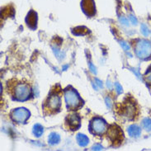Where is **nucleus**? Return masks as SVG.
Wrapping results in <instances>:
<instances>
[{"label":"nucleus","instance_id":"f257e3e1","mask_svg":"<svg viewBox=\"0 0 151 151\" xmlns=\"http://www.w3.org/2000/svg\"><path fill=\"white\" fill-rule=\"evenodd\" d=\"M61 88L59 84L54 87L48 95L45 102L43 104V111L45 115H54L60 111L61 107V98L60 93Z\"/></svg>","mask_w":151,"mask_h":151},{"label":"nucleus","instance_id":"f03ea898","mask_svg":"<svg viewBox=\"0 0 151 151\" xmlns=\"http://www.w3.org/2000/svg\"><path fill=\"white\" fill-rule=\"evenodd\" d=\"M8 83L10 84L9 92L14 100L23 102L30 98L32 95V88L28 83L15 81V83H12L11 81H8Z\"/></svg>","mask_w":151,"mask_h":151},{"label":"nucleus","instance_id":"7ed1b4c3","mask_svg":"<svg viewBox=\"0 0 151 151\" xmlns=\"http://www.w3.org/2000/svg\"><path fill=\"white\" fill-rule=\"evenodd\" d=\"M64 93H65V98L68 110L75 111L83 106V100L74 88L69 86L65 89Z\"/></svg>","mask_w":151,"mask_h":151},{"label":"nucleus","instance_id":"20e7f679","mask_svg":"<svg viewBox=\"0 0 151 151\" xmlns=\"http://www.w3.org/2000/svg\"><path fill=\"white\" fill-rule=\"evenodd\" d=\"M106 135H107V139L110 140L111 145L116 147L121 145L124 139L122 130L116 124H111L107 127Z\"/></svg>","mask_w":151,"mask_h":151},{"label":"nucleus","instance_id":"39448f33","mask_svg":"<svg viewBox=\"0 0 151 151\" xmlns=\"http://www.w3.org/2000/svg\"><path fill=\"white\" fill-rule=\"evenodd\" d=\"M135 55L142 60H145L151 56V43L146 40H137L135 44Z\"/></svg>","mask_w":151,"mask_h":151},{"label":"nucleus","instance_id":"423d86ee","mask_svg":"<svg viewBox=\"0 0 151 151\" xmlns=\"http://www.w3.org/2000/svg\"><path fill=\"white\" fill-rule=\"evenodd\" d=\"M107 123L101 117H94L89 124L90 132L94 135L102 136L107 131Z\"/></svg>","mask_w":151,"mask_h":151},{"label":"nucleus","instance_id":"0eeeda50","mask_svg":"<svg viewBox=\"0 0 151 151\" xmlns=\"http://www.w3.org/2000/svg\"><path fill=\"white\" fill-rule=\"evenodd\" d=\"M121 114L123 116L127 117L128 120H134L135 116L137 115V108L134 102H131L128 99L127 102H124L121 108Z\"/></svg>","mask_w":151,"mask_h":151},{"label":"nucleus","instance_id":"6e6552de","mask_svg":"<svg viewBox=\"0 0 151 151\" xmlns=\"http://www.w3.org/2000/svg\"><path fill=\"white\" fill-rule=\"evenodd\" d=\"M30 111L24 107L17 108L11 111V119L16 123H25L30 117Z\"/></svg>","mask_w":151,"mask_h":151},{"label":"nucleus","instance_id":"1a4fd4ad","mask_svg":"<svg viewBox=\"0 0 151 151\" xmlns=\"http://www.w3.org/2000/svg\"><path fill=\"white\" fill-rule=\"evenodd\" d=\"M65 125L70 131H77L81 126V119L78 114H70L65 118Z\"/></svg>","mask_w":151,"mask_h":151},{"label":"nucleus","instance_id":"9d476101","mask_svg":"<svg viewBox=\"0 0 151 151\" xmlns=\"http://www.w3.org/2000/svg\"><path fill=\"white\" fill-rule=\"evenodd\" d=\"M81 7L87 16L93 17L96 13V8L93 0H82Z\"/></svg>","mask_w":151,"mask_h":151},{"label":"nucleus","instance_id":"9b49d317","mask_svg":"<svg viewBox=\"0 0 151 151\" xmlns=\"http://www.w3.org/2000/svg\"><path fill=\"white\" fill-rule=\"evenodd\" d=\"M26 22L31 29L37 28V12H34L33 10L30 11L27 17L26 18Z\"/></svg>","mask_w":151,"mask_h":151},{"label":"nucleus","instance_id":"f8f14e48","mask_svg":"<svg viewBox=\"0 0 151 151\" xmlns=\"http://www.w3.org/2000/svg\"><path fill=\"white\" fill-rule=\"evenodd\" d=\"M128 134L131 137H134V138H138L140 134H141V129L140 127L136 126V125H131L128 127L127 129Z\"/></svg>","mask_w":151,"mask_h":151},{"label":"nucleus","instance_id":"ddd939ff","mask_svg":"<svg viewBox=\"0 0 151 151\" xmlns=\"http://www.w3.org/2000/svg\"><path fill=\"white\" fill-rule=\"evenodd\" d=\"M77 142L78 144L82 146V147H85L88 145V144L89 142V139L87 135H83V134H78L77 137Z\"/></svg>","mask_w":151,"mask_h":151},{"label":"nucleus","instance_id":"4468645a","mask_svg":"<svg viewBox=\"0 0 151 151\" xmlns=\"http://www.w3.org/2000/svg\"><path fill=\"white\" fill-rule=\"evenodd\" d=\"M60 140V136L58 135L57 133L55 132H52L50 133L48 137V143L50 145H57Z\"/></svg>","mask_w":151,"mask_h":151},{"label":"nucleus","instance_id":"2eb2a0df","mask_svg":"<svg viewBox=\"0 0 151 151\" xmlns=\"http://www.w3.org/2000/svg\"><path fill=\"white\" fill-rule=\"evenodd\" d=\"M72 32L76 36H84V35L88 34L89 31L85 27H78L72 30Z\"/></svg>","mask_w":151,"mask_h":151},{"label":"nucleus","instance_id":"dca6fc26","mask_svg":"<svg viewBox=\"0 0 151 151\" xmlns=\"http://www.w3.org/2000/svg\"><path fill=\"white\" fill-rule=\"evenodd\" d=\"M32 132L34 135L37 137V138H39V137H41L42 134H43V132H44V128L43 127L40 125V124H36V125H34V127H33V130Z\"/></svg>","mask_w":151,"mask_h":151},{"label":"nucleus","instance_id":"f3484780","mask_svg":"<svg viewBox=\"0 0 151 151\" xmlns=\"http://www.w3.org/2000/svg\"><path fill=\"white\" fill-rule=\"evenodd\" d=\"M144 128L147 131H151V120L150 118H145L142 122Z\"/></svg>","mask_w":151,"mask_h":151},{"label":"nucleus","instance_id":"a211bd4d","mask_svg":"<svg viewBox=\"0 0 151 151\" xmlns=\"http://www.w3.org/2000/svg\"><path fill=\"white\" fill-rule=\"evenodd\" d=\"M144 77H145V82L147 83V84L151 86V65L149 67V69L146 71Z\"/></svg>","mask_w":151,"mask_h":151},{"label":"nucleus","instance_id":"6ab92c4d","mask_svg":"<svg viewBox=\"0 0 151 151\" xmlns=\"http://www.w3.org/2000/svg\"><path fill=\"white\" fill-rule=\"evenodd\" d=\"M140 32H141V33L143 34L145 37H148L150 35V30H149L148 27L145 23L141 24V26H140Z\"/></svg>","mask_w":151,"mask_h":151},{"label":"nucleus","instance_id":"aec40b11","mask_svg":"<svg viewBox=\"0 0 151 151\" xmlns=\"http://www.w3.org/2000/svg\"><path fill=\"white\" fill-rule=\"evenodd\" d=\"M115 87H116V91L118 94L122 93V87L118 83H115Z\"/></svg>","mask_w":151,"mask_h":151},{"label":"nucleus","instance_id":"412c9836","mask_svg":"<svg viewBox=\"0 0 151 151\" xmlns=\"http://www.w3.org/2000/svg\"><path fill=\"white\" fill-rule=\"evenodd\" d=\"M120 44H121L122 47L123 49L125 50L126 51H129V50H130V45H128L127 42H125V41H121Z\"/></svg>","mask_w":151,"mask_h":151},{"label":"nucleus","instance_id":"4be33fe9","mask_svg":"<svg viewBox=\"0 0 151 151\" xmlns=\"http://www.w3.org/2000/svg\"><path fill=\"white\" fill-rule=\"evenodd\" d=\"M129 18H130V20H131V23L133 25H137V23H138V20H137V18L135 17L134 15H132V14H131L130 15V17H129Z\"/></svg>","mask_w":151,"mask_h":151},{"label":"nucleus","instance_id":"5701e85b","mask_svg":"<svg viewBox=\"0 0 151 151\" xmlns=\"http://www.w3.org/2000/svg\"><path fill=\"white\" fill-rule=\"evenodd\" d=\"M120 22H121L123 25H125V26H129V22H128V19H127V17H120Z\"/></svg>","mask_w":151,"mask_h":151},{"label":"nucleus","instance_id":"b1692460","mask_svg":"<svg viewBox=\"0 0 151 151\" xmlns=\"http://www.w3.org/2000/svg\"><path fill=\"white\" fill-rule=\"evenodd\" d=\"M88 65H89V69H90V70H91V72H92V73L94 74H97V70H96V67H95V66H94L91 63V62H89V63H88Z\"/></svg>","mask_w":151,"mask_h":151},{"label":"nucleus","instance_id":"393cba45","mask_svg":"<svg viewBox=\"0 0 151 151\" xmlns=\"http://www.w3.org/2000/svg\"><path fill=\"white\" fill-rule=\"evenodd\" d=\"M102 149H103V147L101 145H99V144H96V145H94L92 147L93 150H101Z\"/></svg>","mask_w":151,"mask_h":151},{"label":"nucleus","instance_id":"a878e982","mask_svg":"<svg viewBox=\"0 0 151 151\" xmlns=\"http://www.w3.org/2000/svg\"><path fill=\"white\" fill-rule=\"evenodd\" d=\"M105 102H106V106L108 107V108H111V106H112V102L111 101V99L109 98H106L105 99Z\"/></svg>","mask_w":151,"mask_h":151},{"label":"nucleus","instance_id":"bb28decb","mask_svg":"<svg viewBox=\"0 0 151 151\" xmlns=\"http://www.w3.org/2000/svg\"><path fill=\"white\" fill-rule=\"evenodd\" d=\"M95 81L97 82V84H98V86H99V88H103V85H102V82L100 80V79H98V78H95Z\"/></svg>","mask_w":151,"mask_h":151}]
</instances>
